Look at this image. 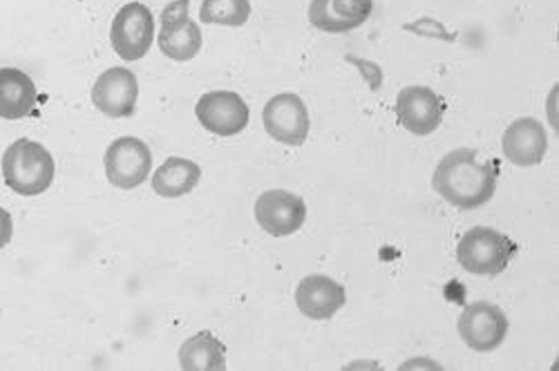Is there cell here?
<instances>
[{
  "label": "cell",
  "instance_id": "6da1fadb",
  "mask_svg": "<svg viewBox=\"0 0 559 371\" xmlns=\"http://www.w3.org/2000/svg\"><path fill=\"white\" fill-rule=\"evenodd\" d=\"M499 164L475 148L450 151L432 175L435 193L459 211H475L495 198Z\"/></svg>",
  "mask_w": 559,
  "mask_h": 371
},
{
  "label": "cell",
  "instance_id": "7a4b0ae2",
  "mask_svg": "<svg viewBox=\"0 0 559 371\" xmlns=\"http://www.w3.org/2000/svg\"><path fill=\"white\" fill-rule=\"evenodd\" d=\"M3 179L21 198H36L50 189L57 164L50 151L32 139H16L3 155Z\"/></svg>",
  "mask_w": 559,
  "mask_h": 371
},
{
  "label": "cell",
  "instance_id": "3957f363",
  "mask_svg": "<svg viewBox=\"0 0 559 371\" xmlns=\"http://www.w3.org/2000/svg\"><path fill=\"white\" fill-rule=\"evenodd\" d=\"M520 247L506 234L490 226H475L459 240L456 262L465 273L495 277L503 273Z\"/></svg>",
  "mask_w": 559,
  "mask_h": 371
},
{
  "label": "cell",
  "instance_id": "277c9868",
  "mask_svg": "<svg viewBox=\"0 0 559 371\" xmlns=\"http://www.w3.org/2000/svg\"><path fill=\"white\" fill-rule=\"evenodd\" d=\"M191 0H173L162 12V29L157 36L164 57L177 63L193 61L202 50V29L189 16Z\"/></svg>",
  "mask_w": 559,
  "mask_h": 371
},
{
  "label": "cell",
  "instance_id": "5b68a950",
  "mask_svg": "<svg viewBox=\"0 0 559 371\" xmlns=\"http://www.w3.org/2000/svg\"><path fill=\"white\" fill-rule=\"evenodd\" d=\"M155 40V16L144 3L123 5L110 27L112 50L123 61L144 59Z\"/></svg>",
  "mask_w": 559,
  "mask_h": 371
},
{
  "label": "cell",
  "instance_id": "8992f818",
  "mask_svg": "<svg viewBox=\"0 0 559 371\" xmlns=\"http://www.w3.org/2000/svg\"><path fill=\"white\" fill-rule=\"evenodd\" d=\"M104 168L115 189L132 191L142 185L153 170V153L136 136H119L104 155Z\"/></svg>",
  "mask_w": 559,
  "mask_h": 371
},
{
  "label": "cell",
  "instance_id": "52a82bcc",
  "mask_svg": "<svg viewBox=\"0 0 559 371\" xmlns=\"http://www.w3.org/2000/svg\"><path fill=\"white\" fill-rule=\"evenodd\" d=\"M508 315L497 304L490 302L465 304L456 322L461 340L479 354L499 349L508 336Z\"/></svg>",
  "mask_w": 559,
  "mask_h": 371
},
{
  "label": "cell",
  "instance_id": "ba28073f",
  "mask_svg": "<svg viewBox=\"0 0 559 371\" xmlns=\"http://www.w3.org/2000/svg\"><path fill=\"white\" fill-rule=\"evenodd\" d=\"M262 123L271 139L277 144L298 148L307 142L309 136V110L305 101L294 95V92H283V95H275L262 110Z\"/></svg>",
  "mask_w": 559,
  "mask_h": 371
},
{
  "label": "cell",
  "instance_id": "9c48e42d",
  "mask_svg": "<svg viewBox=\"0 0 559 371\" xmlns=\"http://www.w3.org/2000/svg\"><path fill=\"white\" fill-rule=\"evenodd\" d=\"M445 110H448L445 101L432 87H426V85L403 87L394 104L399 123L416 136H428L437 132L439 125L443 123Z\"/></svg>",
  "mask_w": 559,
  "mask_h": 371
},
{
  "label": "cell",
  "instance_id": "30bf717a",
  "mask_svg": "<svg viewBox=\"0 0 559 371\" xmlns=\"http://www.w3.org/2000/svg\"><path fill=\"white\" fill-rule=\"evenodd\" d=\"M195 117L204 130L217 136H236L247 130L251 121V110L247 101L230 89H215L195 106Z\"/></svg>",
  "mask_w": 559,
  "mask_h": 371
},
{
  "label": "cell",
  "instance_id": "8fae6325",
  "mask_svg": "<svg viewBox=\"0 0 559 371\" xmlns=\"http://www.w3.org/2000/svg\"><path fill=\"white\" fill-rule=\"evenodd\" d=\"M253 213L264 234L271 238H289L305 226L307 204L289 191L273 189L258 198Z\"/></svg>",
  "mask_w": 559,
  "mask_h": 371
},
{
  "label": "cell",
  "instance_id": "7c38bea8",
  "mask_svg": "<svg viewBox=\"0 0 559 371\" xmlns=\"http://www.w3.org/2000/svg\"><path fill=\"white\" fill-rule=\"evenodd\" d=\"M92 106L110 119H128L136 110L139 81L128 68L106 70L90 92Z\"/></svg>",
  "mask_w": 559,
  "mask_h": 371
},
{
  "label": "cell",
  "instance_id": "4fadbf2b",
  "mask_svg": "<svg viewBox=\"0 0 559 371\" xmlns=\"http://www.w3.org/2000/svg\"><path fill=\"white\" fill-rule=\"evenodd\" d=\"M501 151L506 161H510L512 166L528 168L542 164L548 151L546 128L533 117L515 119L501 136Z\"/></svg>",
  "mask_w": 559,
  "mask_h": 371
},
{
  "label": "cell",
  "instance_id": "5bb4252c",
  "mask_svg": "<svg viewBox=\"0 0 559 371\" xmlns=\"http://www.w3.org/2000/svg\"><path fill=\"white\" fill-rule=\"evenodd\" d=\"M296 304L305 318L328 322L347 304V291L328 275H307L296 289Z\"/></svg>",
  "mask_w": 559,
  "mask_h": 371
},
{
  "label": "cell",
  "instance_id": "9a60e30c",
  "mask_svg": "<svg viewBox=\"0 0 559 371\" xmlns=\"http://www.w3.org/2000/svg\"><path fill=\"white\" fill-rule=\"evenodd\" d=\"M374 0H311L309 23L324 34H347L367 23Z\"/></svg>",
  "mask_w": 559,
  "mask_h": 371
},
{
  "label": "cell",
  "instance_id": "2e32d148",
  "mask_svg": "<svg viewBox=\"0 0 559 371\" xmlns=\"http://www.w3.org/2000/svg\"><path fill=\"white\" fill-rule=\"evenodd\" d=\"M36 83L16 68H0V119H25L36 108Z\"/></svg>",
  "mask_w": 559,
  "mask_h": 371
},
{
  "label": "cell",
  "instance_id": "e0dca14e",
  "mask_svg": "<svg viewBox=\"0 0 559 371\" xmlns=\"http://www.w3.org/2000/svg\"><path fill=\"white\" fill-rule=\"evenodd\" d=\"M202 168L186 157H168L153 175V191L164 200H177L198 189Z\"/></svg>",
  "mask_w": 559,
  "mask_h": 371
},
{
  "label": "cell",
  "instance_id": "ac0fdd59",
  "mask_svg": "<svg viewBox=\"0 0 559 371\" xmlns=\"http://www.w3.org/2000/svg\"><path fill=\"white\" fill-rule=\"evenodd\" d=\"M179 367L186 371H224L226 347L211 332H200L179 347Z\"/></svg>",
  "mask_w": 559,
  "mask_h": 371
},
{
  "label": "cell",
  "instance_id": "d6986e66",
  "mask_svg": "<svg viewBox=\"0 0 559 371\" xmlns=\"http://www.w3.org/2000/svg\"><path fill=\"white\" fill-rule=\"evenodd\" d=\"M251 19V0H202L200 21L206 25L242 27Z\"/></svg>",
  "mask_w": 559,
  "mask_h": 371
},
{
  "label": "cell",
  "instance_id": "ffe728a7",
  "mask_svg": "<svg viewBox=\"0 0 559 371\" xmlns=\"http://www.w3.org/2000/svg\"><path fill=\"white\" fill-rule=\"evenodd\" d=\"M405 29H409V32H414L418 36H437V38H443V40L452 38V36L445 34L443 25L437 23L435 19H421V21L414 23V25H405Z\"/></svg>",
  "mask_w": 559,
  "mask_h": 371
},
{
  "label": "cell",
  "instance_id": "44dd1931",
  "mask_svg": "<svg viewBox=\"0 0 559 371\" xmlns=\"http://www.w3.org/2000/svg\"><path fill=\"white\" fill-rule=\"evenodd\" d=\"M12 236H14V219L5 208H0V249H5L12 242Z\"/></svg>",
  "mask_w": 559,
  "mask_h": 371
}]
</instances>
